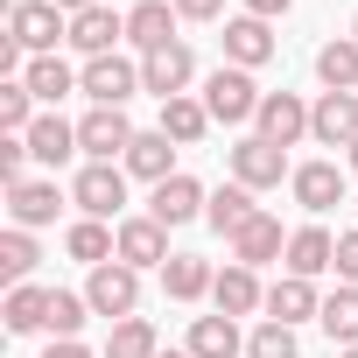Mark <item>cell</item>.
Instances as JSON below:
<instances>
[{
	"mask_svg": "<svg viewBox=\"0 0 358 358\" xmlns=\"http://www.w3.org/2000/svg\"><path fill=\"white\" fill-rule=\"evenodd\" d=\"M260 85H253V71H239V64H218L211 78H204V113L211 120H225V127H246V120H260Z\"/></svg>",
	"mask_w": 358,
	"mask_h": 358,
	"instance_id": "1",
	"label": "cell"
},
{
	"mask_svg": "<svg viewBox=\"0 0 358 358\" xmlns=\"http://www.w3.org/2000/svg\"><path fill=\"white\" fill-rule=\"evenodd\" d=\"M8 36L29 57H57V43H71V15L57 8V0H15L8 8Z\"/></svg>",
	"mask_w": 358,
	"mask_h": 358,
	"instance_id": "2",
	"label": "cell"
},
{
	"mask_svg": "<svg viewBox=\"0 0 358 358\" xmlns=\"http://www.w3.org/2000/svg\"><path fill=\"white\" fill-rule=\"evenodd\" d=\"M85 302H92V316H106V323H127V316L141 309V274H134L127 260H106V267H92V281H85Z\"/></svg>",
	"mask_w": 358,
	"mask_h": 358,
	"instance_id": "3",
	"label": "cell"
},
{
	"mask_svg": "<svg viewBox=\"0 0 358 358\" xmlns=\"http://www.w3.org/2000/svg\"><path fill=\"white\" fill-rule=\"evenodd\" d=\"M78 92H85L92 106H120V113H127V99L148 92V85H141V64H134V57H92V64L78 71Z\"/></svg>",
	"mask_w": 358,
	"mask_h": 358,
	"instance_id": "4",
	"label": "cell"
},
{
	"mask_svg": "<svg viewBox=\"0 0 358 358\" xmlns=\"http://www.w3.org/2000/svg\"><path fill=\"white\" fill-rule=\"evenodd\" d=\"M71 204H78L85 218H120V211H127V169H113V162H85L78 183H71Z\"/></svg>",
	"mask_w": 358,
	"mask_h": 358,
	"instance_id": "5",
	"label": "cell"
},
{
	"mask_svg": "<svg viewBox=\"0 0 358 358\" xmlns=\"http://www.w3.org/2000/svg\"><path fill=\"white\" fill-rule=\"evenodd\" d=\"M127 148H134V120L120 113V106H92L85 120H78V155L85 162H127Z\"/></svg>",
	"mask_w": 358,
	"mask_h": 358,
	"instance_id": "6",
	"label": "cell"
},
{
	"mask_svg": "<svg viewBox=\"0 0 358 358\" xmlns=\"http://www.w3.org/2000/svg\"><path fill=\"white\" fill-rule=\"evenodd\" d=\"M281 176H295V169H288V148H274V141H260V134H246V141L232 148V183H246V190H274Z\"/></svg>",
	"mask_w": 358,
	"mask_h": 358,
	"instance_id": "7",
	"label": "cell"
},
{
	"mask_svg": "<svg viewBox=\"0 0 358 358\" xmlns=\"http://www.w3.org/2000/svg\"><path fill=\"white\" fill-rule=\"evenodd\" d=\"M309 141L316 148H351L358 141V92H323L309 106Z\"/></svg>",
	"mask_w": 358,
	"mask_h": 358,
	"instance_id": "8",
	"label": "cell"
},
{
	"mask_svg": "<svg viewBox=\"0 0 358 358\" xmlns=\"http://www.w3.org/2000/svg\"><path fill=\"white\" fill-rule=\"evenodd\" d=\"M204 204H211V197H204V183L176 169L169 183H155V197H148V218H155V225H190V218H204Z\"/></svg>",
	"mask_w": 358,
	"mask_h": 358,
	"instance_id": "9",
	"label": "cell"
},
{
	"mask_svg": "<svg viewBox=\"0 0 358 358\" xmlns=\"http://www.w3.org/2000/svg\"><path fill=\"white\" fill-rule=\"evenodd\" d=\"M225 246H232V260H239V267H253V274H260L267 260H288V232H281V218H274V211H260L253 225H239Z\"/></svg>",
	"mask_w": 358,
	"mask_h": 358,
	"instance_id": "10",
	"label": "cell"
},
{
	"mask_svg": "<svg viewBox=\"0 0 358 358\" xmlns=\"http://www.w3.org/2000/svg\"><path fill=\"white\" fill-rule=\"evenodd\" d=\"M190 78H197V57H190V43H169V50L141 57V85H148L155 99H183V92H190Z\"/></svg>",
	"mask_w": 358,
	"mask_h": 358,
	"instance_id": "11",
	"label": "cell"
},
{
	"mask_svg": "<svg viewBox=\"0 0 358 358\" xmlns=\"http://www.w3.org/2000/svg\"><path fill=\"white\" fill-rule=\"evenodd\" d=\"M288 190H295V204H302V211H316V218H323V211H337V204H344V190H351V183H344V169H337V162H302V169L288 176Z\"/></svg>",
	"mask_w": 358,
	"mask_h": 358,
	"instance_id": "12",
	"label": "cell"
},
{
	"mask_svg": "<svg viewBox=\"0 0 358 358\" xmlns=\"http://www.w3.org/2000/svg\"><path fill=\"white\" fill-rule=\"evenodd\" d=\"M253 134H260V141H274V148H295V141L309 134V106H302L295 92H267V99H260Z\"/></svg>",
	"mask_w": 358,
	"mask_h": 358,
	"instance_id": "13",
	"label": "cell"
},
{
	"mask_svg": "<svg viewBox=\"0 0 358 358\" xmlns=\"http://www.w3.org/2000/svg\"><path fill=\"white\" fill-rule=\"evenodd\" d=\"M120 232V260L141 274V267H169L176 253H169V225H155V218H120L113 225Z\"/></svg>",
	"mask_w": 358,
	"mask_h": 358,
	"instance_id": "14",
	"label": "cell"
},
{
	"mask_svg": "<svg viewBox=\"0 0 358 358\" xmlns=\"http://www.w3.org/2000/svg\"><path fill=\"white\" fill-rule=\"evenodd\" d=\"M176 22H183V15H176V0H141V8L127 15V43H134L141 57H155V50H169V43H183Z\"/></svg>",
	"mask_w": 358,
	"mask_h": 358,
	"instance_id": "15",
	"label": "cell"
},
{
	"mask_svg": "<svg viewBox=\"0 0 358 358\" xmlns=\"http://www.w3.org/2000/svg\"><path fill=\"white\" fill-rule=\"evenodd\" d=\"M57 211H64V190H57V183H36V176H29V183H15V190H8V218H15L22 232L57 225Z\"/></svg>",
	"mask_w": 358,
	"mask_h": 358,
	"instance_id": "16",
	"label": "cell"
},
{
	"mask_svg": "<svg viewBox=\"0 0 358 358\" xmlns=\"http://www.w3.org/2000/svg\"><path fill=\"white\" fill-rule=\"evenodd\" d=\"M127 36V15H113V8H85V15H71V50L92 64V57H113V43Z\"/></svg>",
	"mask_w": 358,
	"mask_h": 358,
	"instance_id": "17",
	"label": "cell"
},
{
	"mask_svg": "<svg viewBox=\"0 0 358 358\" xmlns=\"http://www.w3.org/2000/svg\"><path fill=\"white\" fill-rule=\"evenodd\" d=\"M267 57H274V29H267L260 15H232V22H225V64L260 71Z\"/></svg>",
	"mask_w": 358,
	"mask_h": 358,
	"instance_id": "18",
	"label": "cell"
},
{
	"mask_svg": "<svg viewBox=\"0 0 358 358\" xmlns=\"http://www.w3.org/2000/svg\"><path fill=\"white\" fill-rule=\"evenodd\" d=\"M211 302H218V316H253V309H267V288H260V274L253 267H225L218 281H211Z\"/></svg>",
	"mask_w": 358,
	"mask_h": 358,
	"instance_id": "19",
	"label": "cell"
},
{
	"mask_svg": "<svg viewBox=\"0 0 358 358\" xmlns=\"http://www.w3.org/2000/svg\"><path fill=\"white\" fill-rule=\"evenodd\" d=\"M330 267H337V239H330L323 225H302V232H288V274L316 281V274H330Z\"/></svg>",
	"mask_w": 358,
	"mask_h": 358,
	"instance_id": "20",
	"label": "cell"
},
{
	"mask_svg": "<svg viewBox=\"0 0 358 358\" xmlns=\"http://www.w3.org/2000/svg\"><path fill=\"white\" fill-rule=\"evenodd\" d=\"M127 176H141V183H169V176H176V141H169L162 127H155V134H134Z\"/></svg>",
	"mask_w": 358,
	"mask_h": 358,
	"instance_id": "21",
	"label": "cell"
},
{
	"mask_svg": "<svg viewBox=\"0 0 358 358\" xmlns=\"http://www.w3.org/2000/svg\"><path fill=\"white\" fill-rule=\"evenodd\" d=\"M29 155H36L43 169H64V162L78 155V127H71L64 113H43V120L29 127Z\"/></svg>",
	"mask_w": 358,
	"mask_h": 358,
	"instance_id": "22",
	"label": "cell"
},
{
	"mask_svg": "<svg viewBox=\"0 0 358 358\" xmlns=\"http://www.w3.org/2000/svg\"><path fill=\"white\" fill-rule=\"evenodd\" d=\"M183 351H190V358H239V351H246V337H239V316H197Z\"/></svg>",
	"mask_w": 358,
	"mask_h": 358,
	"instance_id": "23",
	"label": "cell"
},
{
	"mask_svg": "<svg viewBox=\"0 0 358 358\" xmlns=\"http://www.w3.org/2000/svg\"><path fill=\"white\" fill-rule=\"evenodd\" d=\"M211 281H218V274H211V260H204V253H176V260L162 267L169 302H204V295H211Z\"/></svg>",
	"mask_w": 358,
	"mask_h": 358,
	"instance_id": "24",
	"label": "cell"
},
{
	"mask_svg": "<svg viewBox=\"0 0 358 358\" xmlns=\"http://www.w3.org/2000/svg\"><path fill=\"white\" fill-rule=\"evenodd\" d=\"M22 85L36 92V106H50V113H57V99H71V92H78V71H71L64 57H29Z\"/></svg>",
	"mask_w": 358,
	"mask_h": 358,
	"instance_id": "25",
	"label": "cell"
},
{
	"mask_svg": "<svg viewBox=\"0 0 358 358\" xmlns=\"http://www.w3.org/2000/svg\"><path fill=\"white\" fill-rule=\"evenodd\" d=\"M64 253L85 260V267H106V260H120V232H106V218H78L64 232Z\"/></svg>",
	"mask_w": 358,
	"mask_h": 358,
	"instance_id": "26",
	"label": "cell"
},
{
	"mask_svg": "<svg viewBox=\"0 0 358 358\" xmlns=\"http://www.w3.org/2000/svg\"><path fill=\"white\" fill-rule=\"evenodd\" d=\"M267 316H274V323H288V330H295V323H302V316H323V302H316V288H309V281H302V274H281V281H274V288H267Z\"/></svg>",
	"mask_w": 358,
	"mask_h": 358,
	"instance_id": "27",
	"label": "cell"
},
{
	"mask_svg": "<svg viewBox=\"0 0 358 358\" xmlns=\"http://www.w3.org/2000/svg\"><path fill=\"white\" fill-rule=\"evenodd\" d=\"M162 134L176 141V148H197L204 134H211V113H204V99H162Z\"/></svg>",
	"mask_w": 358,
	"mask_h": 358,
	"instance_id": "28",
	"label": "cell"
},
{
	"mask_svg": "<svg viewBox=\"0 0 358 358\" xmlns=\"http://www.w3.org/2000/svg\"><path fill=\"white\" fill-rule=\"evenodd\" d=\"M204 218H211V232H239V225H253L260 218V204H253V190L246 183H225V190H211V204H204Z\"/></svg>",
	"mask_w": 358,
	"mask_h": 358,
	"instance_id": "29",
	"label": "cell"
},
{
	"mask_svg": "<svg viewBox=\"0 0 358 358\" xmlns=\"http://www.w3.org/2000/svg\"><path fill=\"white\" fill-rule=\"evenodd\" d=\"M316 78L323 92H358V36H337L316 50Z\"/></svg>",
	"mask_w": 358,
	"mask_h": 358,
	"instance_id": "30",
	"label": "cell"
},
{
	"mask_svg": "<svg viewBox=\"0 0 358 358\" xmlns=\"http://www.w3.org/2000/svg\"><path fill=\"white\" fill-rule=\"evenodd\" d=\"M8 330L15 337H29V330H50V288H36V281H22V288H8Z\"/></svg>",
	"mask_w": 358,
	"mask_h": 358,
	"instance_id": "31",
	"label": "cell"
},
{
	"mask_svg": "<svg viewBox=\"0 0 358 358\" xmlns=\"http://www.w3.org/2000/svg\"><path fill=\"white\" fill-rule=\"evenodd\" d=\"M106 358H162V337H155V323H148V316H127V323H113V337H106Z\"/></svg>",
	"mask_w": 358,
	"mask_h": 358,
	"instance_id": "32",
	"label": "cell"
},
{
	"mask_svg": "<svg viewBox=\"0 0 358 358\" xmlns=\"http://www.w3.org/2000/svg\"><path fill=\"white\" fill-rule=\"evenodd\" d=\"M337 344H358V288L351 281H337V295H323V316H316Z\"/></svg>",
	"mask_w": 358,
	"mask_h": 358,
	"instance_id": "33",
	"label": "cell"
},
{
	"mask_svg": "<svg viewBox=\"0 0 358 358\" xmlns=\"http://www.w3.org/2000/svg\"><path fill=\"white\" fill-rule=\"evenodd\" d=\"M36 260H43V253H36V232H22V225H8V232H0V274H8L15 288L36 274Z\"/></svg>",
	"mask_w": 358,
	"mask_h": 358,
	"instance_id": "34",
	"label": "cell"
},
{
	"mask_svg": "<svg viewBox=\"0 0 358 358\" xmlns=\"http://www.w3.org/2000/svg\"><path fill=\"white\" fill-rule=\"evenodd\" d=\"M43 113H36V92L22 85V78H8L0 85V134H29Z\"/></svg>",
	"mask_w": 358,
	"mask_h": 358,
	"instance_id": "35",
	"label": "cell"
},
{
	"mask_svg": "<svg viewBox=\"0 0 358 358\" xmlns=\"http://www.w3.org/2000/svg\"><path fill=\"white\" fill-rule=\"evenodd\" d=\"M85 316H92V302H85V295L50 288V337H78V330H85Z\"/></svg>",
	"mask_w": 358,
	"mask_h": 358,
	"instance_id": "36",
	"label": "cell"
},
{
	"mask_svg": "<svg viewBox=\"0 0 358 358\" xmlns=\"http://www.w3.org/2000/svg\"><path fill=\"white\" fill-rule=\"evenodd\" d=\"M246 358H302V344H295V330H288V323H274V316H267V323L246 337Z\"/></svg>",
	"mask_w": 358,
	"mask_h": 358,
	"instance_id": "37",
	"label": "cell"
},
{
	"mask_svg": "<svg viewBox=\"0 0 358 358\" xmlns=\"http://www.w3.org/2000/svg\"><path fill=\"white\" fill-rule=\"evenodd\" d=\"M29 162H36L29 155V134H0V183H8V190L29 183Z\"/></svg>",
	"mask_w": 358,
	"mask_h": 358,
	"instance_id": "38",
	"label": "cell"
},
{
	"mask_svg": "<svg viewBox=\"0 0 358 358\" xmlns=\"http://www.w3.org/2000/svg\"><path fill=\"white\" fill-rule=\"evenodd\" d=\"M337 281H351V288H358V225L337 239Z\"/></svg>",
	"mask_w": 358,
	"mask_h": 358,
	"instance_id": "39",
	"label": "cell"
},
{
	"mask_svg": "<svg viewBox=\"0 0 358 358\" xmlns=\"http://www.w3.org/2000/svg\"><path fill=\"white\" fill-rule=\"evenodd\" d=\"M176 15H183V22H218L225 0H176Z\"/></svg>",
	"mask_w": 358,
	"mask_h": 358,
	"instance_id": "40",
	"label": "cell"
},
{
	"mask_svg": "<svg viewBox=\"0 0 358 358\" xmlns=\"http://www.w3.org/2000/svg\"><path fill=\"white\" fill-rule=\"evenodd\" d=\"M288 8H295V0H246V15H260V22H281Z\"/></svg>",
	"mask_w": 358,
	"mask_h": 358,
	"instance_id": "41",
	"label": "cell"
},
{
	"mask_svg": "<svg viewBox=\"0 0 358 358\" xmlns=\"http://www.w3.org/2000/svg\"><path fill=\"white\" fill-rule=\"evenodd\" d=\"M43 358H92V351H85L78 337H50V351H43Z\"/></svg>",
	"mask_w": 358,
	"mask_h": 358,
	"instance_id": "42",
	"label": "cell"
},
{
	"mask_svg": "<svg viewBox=\"0 0 358 358\" xmlns=\"http://www.w3.org/2000/svg\"><path fill=\"white\" fill-rule=\"evenodd\" d=\"M57 8L64 15H85V8H106V0H57Z\"/></svg>",
	"mask_w": 358,
	"mask_h": 358,
	"instance_id": "43",
	"label": "cell"
},
{
	"mask_svg": "<svg viewBox=\"0 0 358 358\" xmlns=\"http://www.w3.org/2000/svg\"><path fill=\"white\" fill-rule=\"evenodd\" d=\"M344 155H351V169H358V141H351V148H344Z\"/></svg>",
	"mask_w": 358,
	"mask_h": 358,
	"instance_id": "44",
	"label": "cell"
},
{
	"mask_svg": "<svg viewBox=\"0 0 358 358\" xmlns=\"http://www.w3.org/2000/svg\"><path fill=\"white\" fill-rule=\"evenodd\" d=\"M337 358H358V344H344V351H337Z\"/></svg>",
	"mask_w": 358,
	"mask_h": 358,
	"instance_id": "45",
	"label": "cell"
},
{
	"mask_svg": "<svg viewBox=\"0 0 358 358\" xmlns=\"http://www.w3.org/2000/svg\"><path fill=\"white\" fill-rule=\"evenodd\" d=\"M162 358H190V351H162Z\"/></svg>",
	"mask_w": 358,
	"mask_h": 358,
	"instance_id": "46",
	"label": "cell"
},
{
	"mask_svg": "<svg viewBox=\"0 0 358 358\" xmlns=\"http://www.w3.org/2000/svg\"><path fill=\"white\" fill-rule=\"evenodd\" d=\"M351 36H358V22H351Z\"/></svg>",
	"mask_w": 358,
	"mask_h": 358,
	"instance_id": "47",
	"label": "cell"
}]
</instances>
